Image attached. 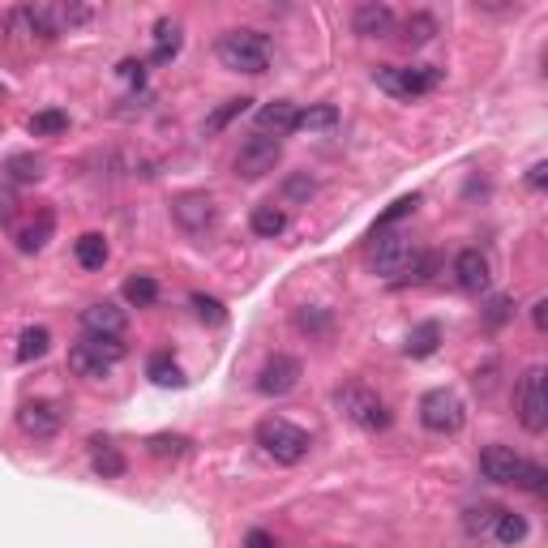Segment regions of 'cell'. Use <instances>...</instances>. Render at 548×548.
<instances>
[{
  "label": "cell",
  "mask_w": 548,
  "mask_h": 548,
  "mask_svg": "<svg viewBox=\"0 0 548 548\" xmlns=\"http://www.w3.org/2000/svg\"><path fill=\"white\" fill-rule=\"evenodd\" d=\"M334 407H339L343 420H352L356 429H364V433H382V429H390V420H394L390 403L373 386H364V382H343L339 390H334Z\"/></svg>",
  "instance_id": "1"
},
{
  "label": "cell",
  "mask_w": 548,
  "mask_h": 548,
  "mask_svg": "<svg viewBox=\"0 0 548 548\" xmlns=\"http://www.w3.org/2000/svg\"><path fill=\"white\" fill-rule=\"evenodd\" d=\"M219 65L232 73H249V78H262L270 69V39L262 30H227L219 39Z\"/></svg>",
  "instance_id": "2"
},
{
  "label": "cell",
  "mask_w": 548,
  "mask_h": 548,
  "mask_svg": "<svg viewBox=\"0 0 548 548\" xmlns=\"http://www.w3.org/2000/svg\"><path fill=\"white\" fill-rule=\"evenodd\" d=\"M257 446H262L266 459L274 463H283V467H296L304 454H309L313 446V437L296 429L292 420H283V416H266L262 424H257Z\"/></svg>",
  "instance_id": "3"
},
{
  "label": "cell",
  "mask_w": 548,
  "mask_h": 548,
  "mask_svg": "<svg viewBox=\"0 0 548 548\" xmlns=\"http://www.w3.org/2000/svg\"><path fill=\"white\" fill-rule=\"evenodd\" d=\"M373 82H377V90H386L394 99H420V95H429V90H437L441 69L437 65H377Z\"/></svg>",
  "instance_id": "4"
},
{
  "label": "cell",
  "mask_w": 548,
  "mask_h": 548,
  "mask_svg": "<svg viewBox=\"0 0 548 548\" xmlns=\"http://www.w3.org/2000/svg\"><path fill=\"white\" fill-rule=\"evenodd\" d=\"M514 416L527 433H544L548 429V390H544V369L531 364L519 377V390H514Z\"/></svg>",
  "instance_id": "5"
},
{
  "label": "cell",
  "mask_w": 548,
  "mask_h": 548,
  "mask_svg": "<svg viewBox=\"0 0 548 548\" xmlns=\"http://www.w3.org/2000/svg\"><path fill=\"white\" fill-rule=\"evenodd\" d=\"M463 420H467V407H463V399L454 390H429L420 399V424L429 433H437V437L459 433Z\"/></svg>",
  "instance_id": "6"
},
{
  "label": "cell",
  "mask_w": 548,
  "mask_h": 548,
  "mask_svg": "<svg viewBox=\"0 0 548 548\" xmlns=\"http://www.w3.org/2000/svg\"><path fill=\"white\" fill-rule=\"evenodd\" d=\"M279 159H283V142H279V137L253 133L236 150V176L240 180H262V176H270L274 167H279Z\"/></svg>",
  "instance_id": "7"
},
{
  "label": "cell",
  "mask_w": 548,
  "mask_h": 548,
  "mask_svg": "<svg viewBox=\"0 0 548 548\" xmlns=\"http://www.w3.org/2000/svg\"><path fill=\"white\" fill-rule=\"evenodd\" d=\"M416 262V245L403 232H373V270L386 279H403Z\"/></svg>",
  "instance_id": "8"
},
{
  "label": "cell",
  "mask_w": 548,
  "mask_h": 548,
  "mask_svg": "<svg viewBox=\"0 0 548 548\" xmlns=\"http://www.w3.org/2000/svg\"><path fill=\"white\" fill-rule=\"evenodd\" d=\"M172 219H176L180 232L206 236L210 227L219 223V210H215V202H210L206 193H180V197H172Z\"/></svg>",
  "instance_id": "9"
},
{
  "label": "cell",
  "mask_w": 548,
  "mask_h": 548,
  "mask_svg": "<svg viewBox=\"0 0 548 548\" xmlns=\"http://www.w3.org/2000/svg\"><path fill=\"white\" fill-rule=\"evenodd\" d=\"M18 429L35 441H48L65 429V411H60V403H52V399H26L18 407Z\"/></svg>",
  "instance_id": "10"
},
{
  "label": "cell",
  "mask_w": 548,
  "mask_h": 548,
  "mask_svg": "<svg viewBox=\"0 0 548 548\" xmlns=\"http://www.w3.org/2000/svg\"><path fill=\"white\" fill-rule=\"evenodd\" d=\"M523 467L527 459L514 446H501V441H493V446L480 450V476L489 484H519L523 480Z\"/></svg>",
  "instance_id": "11"
},
{
  "label": "cell",
  "mask_w": 548,
  "mask_h": 548,
  "mask_svg": "<svg viewBox=\"0 0 548 548\" xmlns=\"http://www.w3.org/2000/svg\"><path fill=\"white\" fill-rule=\"evenodd\" d=\"M300 360L296 356H270L262 364V373H257V394H266V399H283V394H292L300 386Z\"/></svg>",
  "instance_id": "12"
},
{
  "label": "cell",
  "mask_w": 548,
  "mask_h": 548,
  "mask_svg": "<svg viewBox=\"0 0 548 548\" xmlns=\"http://www.w3.org/2000/svg\"><path fill=\"white\" fill-rule=\"evenodd\" d=\"M125 326H129V313L120 309V304H112V300H95V304H86V309H82L86 339H120Z\"/></svg>",
  "instance_id": "13"
},
{
  "label": "cell",
  "mask_w": 548,
  "mask_h": 548,
  "mask_svg": "<svg viewBox=\"0 0 548 548\" xmlns=\"http://www.w3.org/2000/svg\"><path fill=\"white\" fill-rule=\"evenodd\" d=\"M352 30L360 39H394L399 35V18H394V9L382 5V0H364L352 13Z\"/></svg>",
  "instance_id": "14"
},
{
  "label": "cell",
  "mask_w": 548,
  "mask_h": 548,
  "mask_svg": "<svg viewBox=\"0 0 548 548\" xmlns=\"http://www.w3.org/2000/svg\"><path fill=\"white\" fill-rule=\"evenodd\" d=\"M454 283H459V292L480 296L484 287H489V257L480 249H463L454 257Z\"/></svg>",
  "instance_id": "15"
},
{
  "label": "cell",
  "mask_w": 548,
  "mask_h": 548,
  "mask_svg": "<svg viewBox=\"0 0 548 548\" xmlns=\"http://www.w3.org/2000/svg\"><path fill=\"white\" fill-rule=\"evenodd\" d=\"M112 364L116 360H108L95 347V339H82V343H73L69 347V369L78 373V377H86V382H103V377L112 373Z\"/></svg>",
  "instance_id": "16"
},
{
  "label": "cell",
  "mask_w": 548,
  "mask_h": 548,
  "mask_svg": "<svg viewBox=\"0 0 548 548\" xmlns=\"http://www.w3.org/2000/svg\"><path fill=\"white\" fill-rule=\"evenodd\" d=\"M296 120H300V108L292 99H274L257 112V129L270 133V137H283V133H296Z\"/></svg>",
  "instance_id": "17"
},
{
  "label": "cell",
  "mask_w": 548,
  "mask_h": 548,
  "mask_svg": "<svg viewBox=\"0 0 548 548\" xmlns=\"http://www.w3.org/2000/svg\"><path fill=\"white\" fill-rule=\"evenodd\" d=\"M52 232H56V215H52V210H39L35 219L18 227V236H13V240H18L22 253H39L52 240Z\"/></svg>",
  "instance_id": "18"
},
{
  "label": "cell",
  "mask_w": 548,
  "mask_h": 548,
  "mask_svg": "<svg viewBox=\"0 0 548 548\" xmlns=\"http://www.w3.org/2000/svg\"><path fill=\"white\" fill-rule=\"evenodd\" d=\"M108 240H103L99 232H86V236H78V245H73V257H78V266L82 270H103L108 266Z\"/></svg>",
  "instance_id": "19"
},
{
  "label": "cell",
  "mask_w": 548,
  "mask_h": 548,
  "mask_svg": "<svg viewBox=\"0 0 548 548\" xmlns=\"http://www.w3.org/2000/svg\"><path fill=\"white\" fill-rule=\"evenodd\" d=\"M90 446H95V450H90V467H95L103 480L125 476V454H120V450L112 446V441H99V437H95Z\"/></svg>",
  "instance_id": "20"
},
{
  "label": "cell",
  "mask_w": 548,
  "mask_h": 548,
  "mask_svg": "<svg viewBox=\"0 0 548 548\" xmlns=\"http://www.w3.org/2000/svg\"><path fill=\"white\" fill-rule=\"evenodd\" d=\"M403 30V43H407V48H424V43H433L437 35H441V26H437V18H433V13H411V18L399 26Z\"/></svg>",
  "instance_id": "21"
},
{
  "label": "cell",
  "mask_w": 548,
  "mask_h": 548,
  "mask_svg": "<svg viewBox=\"0 0 548 548\" xmlns=\"http://www.w3.org/2000/svg\"><path fill=\"white\" fill-rule=\"evenodd\" d=\"M146 377H150L155 386H176V390L185 386V373H180V364L167 356V352H155V356L146 360Z\"/></svg>",
  "instance_id": "22"
},
{
  "label": "cell",
  "mask_w": 548,
  "mask_h": 548,
  "mask_svg": "<svg viewBox=\"0 0 548 548\" xmlns=\"http://www.w3.org/2000/svg\"><path fill=\"white\" fill-rule=\"evenodd\" d=\"M334 125H339V108H334V103H313V108H304L296 120V129H304V133H330Z\"/></svg>",
  "instance_id": "23"
},
{
  "label": "cell",
  "mask_w": 548,
  "mask_h": 548,
  "mask_svg": "<svg viewBox=\"0 0 548 548\" xmlns=\"http://www.w3.org/2000/svg\"><path fill=\"white\" fill-rule=\"evenodd\" d=\"M180 43H185V39H180V26L163 18V22L155 26V52H150V56H155V65L176 60V56H180Z\"/></svg>",
  "instance_id": "24"
},
{
  "label": "cell",
  "mask_w": 548,
  "mask_h": 548,
  "mask_svg": "<svg viewBox=\"0 0 548 548\" xmlns=\"http://www.w3.org/2000/svg\"><path fill=\"white\" fill-rule=\"evenodd\" d=\"M249 227L257 236H266V240H274V236H283L287 232V215L279 206H257L253 215H249Z\"/></svg>",
  "instance_id": "25"
},
{
  "label": "cell",
  "mask_w": 548,
  "mask_h": 548,
  "mask_svg": "<svg viewBox=\"0 0 548 548\" xmlns=\"http://www.w3.org/2000/svg\"><path fill=\"white\" fill-rule=\"evenodd\" d=\"M48 347H52L48 326H26V330H22V339H18V360L30 364V360L48 356Z\"/></svg>",
  "instance_id": "26"
},
{
  "label": "cell",
  "mask_w": 548,
  "mask_h": 548,
  "mask_svg": "<svg viewBox=\"0 0 548 548\" xmlns=\"http://www.w3.org/2000/svg\"><path fill=\"white\" fill-rule=\"evenodd\" d=\"M437 343H441V326H437V322H420L416 330L407 334V356L424 360V356L437 352Z\"/></svg>",
  "instance_id": "27"
},
{
  "label": "cell",
  "mask_w": 548,
  "mask_h": 548,
  "mask_svg": "<svg viewBox=\"0 0 548 548\" xmlns=\"http://www.w3.org/2000/svg\"><path fill=\"white\" fill-rule=\"evenodd\" d=\"M493 536L501 544H523L527 540V519L514 510H497V523H493Z\"/></svg>",
  "instance_id": "28"
},
{
  "label": "cell",
  "mask_w": 548,
  "mask_h": 548,
  "mask_svg": "<svg viewBox=\"0 0 548 548\" xmlns=\"http://www.w3.org/2000/svg\"><path fill=\"white\" fill-rule=\"evenodd\" d=\"M26 129L35 133V137H56V133L69 129V116L60 112V108H43V112H35V116L26 120Z\"/></svg>",
  "instance_id": "29"
},
{
  "label": "cell",
  "mask_w": 548,
  "mask_h": 548,
  "mask_svg": "<svg viewBox=\"0 0 548 548\" xmlns=\"http://www.w3.org/2000/svg\"><path fill=\"white\" fill-rule=\"evenodd\" d=\"M146 450L155 454V459H180V454H189V437H180V433H155V437H146Z\"/></svg>",
  "instance_id": "30"
},
{
  "label": "cell",
  "mask_w": 548,
  "mask_h": 548,
  "mask_svg": "<svg viewBox=\"0 0 548 548\" xmlns=\"http://www.w3.org/2000/svg\"><path fill=\"white\" fill-rule=\"evenodd\" d=\"M125 300L137 304V309H146V304H155V300H159V283L150 279V274H137V279L125 283Z\"/></svg>",
  "instance_id": "31"
},
{
  "label": "cell",
  "mask_w": 548,
  "mask_h": 548,
  "mask_svg": "<svg viewBox=\"0 0 548 548\" xmlns=\"http://www.w3.org/2000/svg\"><path fill=\"white\" fill-rule=\"evenodd\" d=\"M5 172H9V180H18V185H35V180L43 176V159H35V155H13Z\"/></svg>",
  "instance_id": "32"
},
{
  "label": "cell",
  "mask_w": 548,
  "mask_h": 548,
  "mask_svg": "<svg viewBox=\"0 0 548 548\" xmlns=\"http://www.w3.org/2000/svg\"><path fill=\"white\" fill-rule=\"evenodd\" d=\"M437 270H441V257L437 253H416V262H411V270L403 274V279L407 283H429Z\"/></svg>",
  "instance_id": "33"
},
{
  "label": "cell",
  "mask_w": 548,
  "mask_h": 548,
  "mask_svg": "<svg viewBox=\"0 0 548 548\" xmlns=\"http://www.w3.org/2000/svg\"><path fill=\"white\" fill-rule=\"evenodd\" d=\"M249 103H253V99H227V103H223V108H219L215 116H210V120H206V133H219V129L227 125V120L245 116V112H249Z\"/></svg>",
  "instance_id": "34"
},
{
  "label": "cell",
  "mask_w": 548,
  "mask_h": 548,
  "mask_svg": "<svg viewBox=\"0 0 548 548\" xmlns=\"http://www.w3.org/2000/svg\"><path fill=\"white\" fill-rule=\"evenodd\" d=\"M193 309H197V317H202V322H210V326H223V322H227L223 300H215V296H202V292H197V296H193Z\"/></svg>",
  "instance_id": "35"
},
{
  "label": "cell",
  "mask_w": 548,
  "mask_h": 548,
  "mask_svg": "<svg viewBox=\"0 0 548 548\" xmlns=\"http://www.w3.org/2000/svg\"><path fill=\"white\" fill-rule=\"evenodd\" d=\"M416 206H420V197H416V193H411V197H399V202H394V206L386 210V215H382V219H377V227H373V232H386V227H390V223H399V219H407V215H411V210H416Z\"/></svg>",
  "instance_id": "36"
},
{
  "label": "cell",
  "mask_w": 548,
  "mask_h": 548,
  "mask_svg": "<svg viewBox=\"0 0 548 548\" xmlns=\"http://www.w3.org/2000/svg\"><path fill=\"white\" fill-rule=\"evenodd\" d=\"M493 523H497V506H476V510H467V519H463V527L471 536H484Z\"/></svg>",
  "instance_id": "37"
},
{
  "label": "cell",
  "mask_w": 548,
  "mask_h": 548,
  "mask_svg": "<svg viewBox=\"0 0 548 548\" xmlns=\"http://www.w3.org/2000/svg\"><path fill=\"white\" fill-rule=\"evenodd\" d=\"M283 193H287V202H304V197H313V193H317V185H313V176H309V172H296V176H287Z\"/></svg>",
  "instance_id": "38"
},
{
  "label": "cell",
  "mask_w": 548,
  "mask_h": 548,
  "mask_svg": "<svg viewBox=\"0 0 548 548\" xmlns=\"http://www.w3.org/2000/svg\"><path fill=\"white\" fill-rule=\"evenodd\" d=\"M519 489H527V493H544V489H548V471H544L540 463H531V459H527Z\"/></svg>",
  "instance_id": "39"
},
{
  "label": "cell",
  "mask_w": 548,
  "mask_h": 548,
  "mask_svg": "<svg viewBox=\"0 0 548 548\" xmlns=\"http://www.w3.org/2000/svg\"><path fill=\"white\" fill-rule=\"evenodd\" d=\"M510 309H514V300H510V296H497L489 309H484V322H489V326H501V322L510 317Z\"/></svg>",
  "instance_id": "40"
},
{
  "label": "cell",
  "mask_w": 548,
  "mask_h": 548,
  "mask_svg": "<svg viewBox=\"0 0 548 548\" xmlns=\"http://www.w3.org/2000/svg\"><path fill=\"white\" fill-rule=\"evenodd\" d=\"M120 78L133 82V86H146V65L142 60H120Z\"/></svg>",
  "instance_id": "41"
},
{
  "label": "cell",
  "mask_w": 548,
  "mask_h": 548,
  "mask_svg": "<svg viewBox=\"0 0 548 548\" xmlns=\"http://www.w3.org/2000/svg\"><path fill=\"white\" fill-rule=\"evenodd\" d=\"M245 548H279V540H274L270 531H249V536H245Z\"/></svg>",
  "instance_id": "42"
},
{
  "label": "cell",
  "mask_w": 548,
  "mask_h": 548,
  "mask_svg": "<svg viewBox=\"0 0 548 548\" xmlns=\"http://www.w3.org/2000/svg\"><path fill=\"white\" fill-rule=\"evenodd\" d=\"M544 172H548V163H536V167H531V176H527V180L540 189V185H544Z\"/></svg>",
  "instance_id": "43"
},
{
  "label": "cell",
  "mask_w": 548,
  "mask_h": 548,
  "mask_svg": "<svg viewBox=\"0 0 548 548\" xmlns=\"http://www.w3.org/2000/svg\"><path fill=\"white\" fill-rule=\"evenodd\" d=\"M544 309H548V304H544V300L536 304V309H531V322H536V330H544Z\"/></svg>",
  "instance_id": "44"
}]
</instances>
